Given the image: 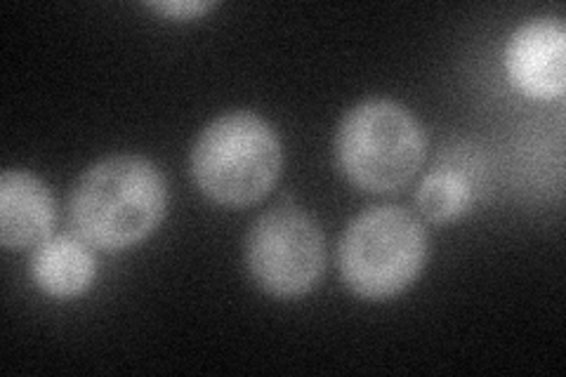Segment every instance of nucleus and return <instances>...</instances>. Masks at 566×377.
<instances>
[{
  "instance_id": "20e7f679",
  "label": "nucleus",
  "mask_w": 566,
  "mask_h": 377,
  "mask_svg": "<svg viewBox=\"0 0 566 377\" xmlns=\"http://www.w3.org/2000/svg\"><path fill=\"white\" fill-rule=\"evenodd\" d=\"M428 260V233L416 214L397 206H374L354 218L338 245L347 289L366 300L403 293Z\"/></svg>"
},
{
  "instance_id": "39448f33",
  "label": "nucleus",
  "mask_w": 566,
  "mask_h": 377,
  "mask_svg": "<svg viewBox=\"0 0 566 377\" xmlns=\"http://www.w3.org/2000/svg\"><path fill=\"white\" fill-rule=\"evenodd\" d=\"M245 264L253 281L274 297H300L322 281L326 239L310 212L279 206L248 231Z\"/></svg>"
},
{
  "instance_id": "f03ea898",
  "label": "nucleus",
  "mask_w": 566,
  "mask_h": 377,
  "mask_svg": "<svg viewBox=\"0 0 566 377\" xmlns=\"http://www.w3.org/2000/svg\"><path fill=\"white\" fill-rule=\"evenodd\" d=\"M283 166L279 135L251 112H229L208 123L191 149L199 189L227 208L253 206L276 185Z\"/></svg>"
},
{
  "instance_id": "9d476101",
  "label": "nucleus",
  "mask_w": 566,
  "mask_h": 377,
  "mask_svg": "<svg viewBox=\"0 0 566 377\" xmlns=\"http://www.w3.org/2000/svg\"><path fill=\"white\" fill-rule=\"evenodd\" d=\"M149 8L172 17V20H193V17L210 12L216 3H208V0H164V3H149Z\"/></svg>"
},
{
  "instance_id": "423d86ee",
  "label": "nucleus",
  "mask_w": 566,
  "mask_h": 377,
  "mask_svg": "<svg viewBox=\"0 0 566 377\" xmlns=\"http://www.w3.org/2000/svg\"><path fill=\"white\" fill-rule=\"evenodd\" d=\"M510 81L534 100H555L566 87V29L555 17H538L510 35L505 48Z\"/></svg>"
},
{
  "instance_id": "f257e3e1",
  "label": "nucleus",
  "mask_w": 566,
  "mask_h": 377,
  "mask_svg": "<svg viewBox=\"0 0 566 377\" xmlns=\"http://www.w3.org/2000/svg\"><path fill=\"white\" fill-rule=\"evenodd\" d=\"M168 187L151 160L109 156L87 168L69 196V220L97 250H128L166 218Z\"/></svg>"
},
{
  "instance_id": "6e6552de",
  "label": "nucleus",
  "mask_w": 566,
  "mask_h": 377,
  "mask_svg": "<svg viewBox=\"0 0 566 377\" xmlns=\"http://www.w3.org/2000/svg\"><path fill=\"white\" fill-rule=\"evenodd\" d=\"M29 272L33 283L50 297H78L97 276V260L93 245L85 243L78 233H52L41 245L31 250Z\"/></svg>"
},
{
  "instance_id": "1a4fd4ad",
  "label": "nucleus",
  "mask_w": 566,
  "mask_h": 377,
  "mask_svg": "<svg viewBox=\"0 0 566 377\" xmlns=\"http://www.w3.org/2000/svg\"><path fill=\"white\" fill-rule=\"evenodd\" d=\"M416 203L430 222L444 224L458 220L472 206V185L463 172L439 168L420 182Z\"/></svg>"
},
{
  "instance_id": "0eeeda50",
  "label": "nucleus",
  "mask_w": 566,
  "mask_h": 377,
  "mask_svg": "<svg viewBox=\"0 0 566 377\" xmlns=\"http://www.w3.org/2000/svg\"><path fill=\"white\" fill-rule=\"evenodd\" d=\"M55 199L43 179L27 170L0 177V241L6 250H33L52 237Z\"/></svg>"
},
{
  "instance_id": "7ed1b4c3",
  "label": "nucleus",
  "mask_w": 566,
  "mask_h": 377,
  "mask_svg": "<svg viewBox=\"0 0 566 377\" xmlns=\"http://www.w3.org/2000/svg\"><path fill=\"white\" fill-rule=\"evenodd\" d=\"M428 137L420 121L392 100H366L345 114L335 133V158L354 187L387 193L422 168Z\"/></svg>"
}]
</instances>
